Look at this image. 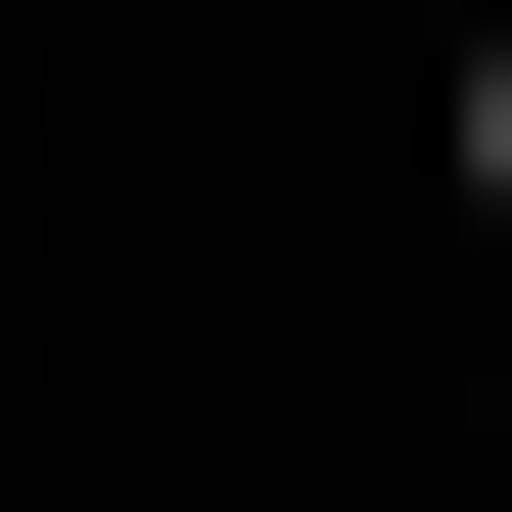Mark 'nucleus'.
<instances>
[{
  "label": "nucleus",
  "instance_id": "f257e3e1",
  "mask_svg": "<svg viewBox=\"0 0 512 512\" xmlns=\"http://www.w3.org/2000/svg\"><path fill=\"white\" fill-rule=\"evenodd\" d=\"M470 214H512V43H470Z\"/></svg>",
  "mask_w": 512,
  "mask_h": 512
}]
</instances>
